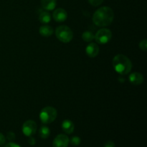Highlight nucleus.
Here are the masks:
<instances>
[{
	"label": "nucleus",
	"instance_id": "obj_1",
	"mask_svg": "<svg viewBox=\"0 0 147 147\" xmlns=\"http://www.w3.org/2000/svg\"><path fill=\"white\" fill-rule=\"evenodd\" d=\"M114 13L109 7H102L96 10L93 15V22L96 26L104 27L109 26L113 21Z\"/></svg>",
	"mask_w": 147,
	"mask_h": 147
},
{
	"label": "nucleus",
	"instance_id": "obj_2",
	"mask_svg": "<svg viewBox=\"0 0 147 147\" xmlns=\"http://www.w3.org/2000/svg\"><path fill=\"white\" fill-rule=\"evenodd\" d=\"M113 67L115 71L121 76L129 74L132 69V63L130 59L122 54L116 55L113 59Z\"/></svg>",
	"mask_w": 147,
	"mask_h": 147
},
{
	"label": "nucleus",
	"instance_id": "obj_3",
	"mask_svg": "<svg viewBox=\"0 0 147 147\" xmlns=\"http://www.w3.org/2000/svg\"><path fill=\"white\" fill-rule=\"evenodd\" d=\"M57 110L52 106L43 108L40 113V119L43 124H49L54 121L57 118Z\"/></svg>",
	"mask_w": 147,
	"mask_h": 147
},
{
	"label": "nucleus",
	"instance_id": "obj_4",
	"mask_svg": "<svg viewBox=\"0 0 147 147\" xmlns=\"http://www.w3.org/2000/svg\"><path fill=\"white\" fill-rule=\"evenodd\" d=\"M55 36L59 41L63 43H68L73 40V33L68 26L61 25L55 30Z\"/></svg>",
	"mask_w": 147,
	"mask_h": 147
},
{
	"label": "nucleus",
	"instance_id": "obj_5",
	"mask_svg": "<svg viewBox=\"0 0 147 147\" xmlns=\"http://www.w3.org/2000/svg\"><path fill=\"white\" fill-rule=\"evenodd\" d=\"M112 38V32L109 29L101 28L96 33L94 40L98 44L105 45L110 42Z\"/></svg>",
	"mask_w": 147,
	"mask_h": 147
},
{
	"label": "nucleus",
	"instance_id": "obj_6",
	"mask_svg": "<svg viewBox=\"0 0 147 147\" xmlns=\"http://www.w3.org/2000/svg\"><path fill=\"white\" fill-rule=\"evenodd\" d=\"M37 129V126L35 121L32 120H27L23 123L22 130V133L24 134V136L30 137V136L35 134Z\"/></svg>",
	"mask_w": 147,
	"mask_h": 147
},
{
	"label": "nucleus",
	"instance_id": "obj_7",
	"mask_svg": "<svg viewBox=\"0 0 147 147\" xmlns=\"http://www.w3.org/2000/svg\"><path fill=\"white\" fill-rule=\"evenodd\" d=\"M70 139L65 134H59L54 139L53 142V147H67Z\"/></svg>",
	"mask_w": 147,
	"mask_h": 147
},
{
	"label": "nucleus",
	"instance_id": "obj_8",
	"mask_svg": "<svg viewBox=\"0 0 147 147\" xmlns=\"http://www.w3.org/2000/svg\"><path fill=\"white\" fill-rule=\"evenodd\" d=\"M53 17L57 22H65L67 18V13L64 9L58 8L56 9L53 14Z\"/></svg>",
	"mask_w": 147,
	"mask_h": 147
},
{
	"label": "nucleus",
	"instance_id": "obj_9",
	"mask_svg": "<svg viewBox=\"0 0 147 147\" xmlns=\"http://www.w3.org/2000/svg\"><path fill=\"white\" fill-rule=\"evenodd\" d=\"M129 79L130 83L134 86H139L142 84L144 80L143 75L138 72L131 73L130 76H129Z\"/></svg>",
	"mask_w": 147,
	"mask_h": 147
},
{
	"label": "nucleus",
	"instance_id": "obj_10",
	"mask_svg": "<svg viewBox=\"0 0 147 147\" xmlns=\"http://www.w3.org/2000/svg\"><path fill=\"white\" fill-rule=\"evenodd\" d=\"M86 52L89 57H96L99 53V47L96 43L91 42L86 47Z\"/></svg>",
	"mask_w": 147,
	"mask_h": 147
},
{
	"label": "nucleus",
	"instance_id": "obj_11",
	"mask_svg": "<svg viewBox=\"0 0 147 147\" xmlns=\"http://www.w3.org/2000/svg\"><path fill=\"white\" fill-rule=\"evenodd\" d=\"M62 129L63 131L67 134H71L74 131L75 126L74 123L69 119H65L62 123Z\"/></svg>",
	"mask_w": 147,
	"mask_h": 147
},
{
	"label": "nucleus",
	"instance_id": "obj_12",
	"mask_svg": "<svg viewBox=\"0 0 147 147\" xmlns=\"http://www.w3.org/2000/svg\"><path fill=\"white\" fill-rule=\"evenodd\" d=\"M42 7L47 11L53 10L57 4V0H41Z\"/></svg>",
	"mask_w": 147,
	"mask_h": 147
},
{
	"label": "nucleus",
	"instance_id": "obj_13",
	"mask_svg": "<svg viewBox=\"0 0 147 147\" xmlns=\"http://www.w3.org/2000/svg\"><path fill=\"white\" fill-rule=\"evenodd\" d=\"M39 32L41 34L42 37H47L51 36L52 34L54 32V30L52 27L49 25H43L41 26L40 27V30H39Z\"/></svg>",
	"mask_w": 147,
	"mask_h": 147
},
{
	"label": "nucleus",
	"instance_id": "obj_14",
	"mask_svg": "<svg viewBox=\"0 0 147 147\" xmlns=\"http://www.w3.org/2000/svg\"><path fill=\"white\" fill-rule=\"evenodd\" d=\"M39 20L41 23L47 24L51 21V15L48 11H42L40 12V15H39Z\"/></svg>",
	"mask_w": 147,
	"mask_h": 147
},
{
	"label": "nucleus",
	"instance_id": "obj_15",
	"mask_svg": "<svg viewBox=\"0 0 147 147\" xmlns=\"http://www.w3.org/2000/svg\"><path fill=\"white\" fill-rule=\"evenodd\" d=\"M50 130L47 126H42L39 129V136L42 139H46L50 136Z\"/></svg>",
	"mask_w": 147,
	"mask_h": 147
},
{
	"label": "nucleus",
	"instance_id": "obj_16",
	"mask_svg": "<svg viewBox=\"0 0 147 147\" xmlns=\"http://www.w3.org/2000/svg\"><path fill=\"white\" fill-rule=\"evenodd\" d=\"M95 35L90 31H86L82 34V39L86 42H90L94 40Z\"/></svg>",
	"mask_w": 147,
	"mask_h": 147
},
{
	"label": "nucleus",
	"instance_id": "obj_17",
	"mask_svg": "<svg viewBox=\"0 0 147 147\" xmlns=\"http://www.w3.org/2000/svg\"><path fill=\"white\" fill-rule=\"evenodd\" d=\"M70 143L73 146H78L80 144V143H81V139H80V138L79 137V136H73V137L70 139Z\"/></svg>",
	"mask_w": 147,
	"mask_h": 147
},
{
	"label": "nucleus",
	"instance_id": "obj_18",
	"mask_svg": "<svg viewBox=\"0 0 147 147\" xmlns=\"http://www.w3.org/2000/svg\"><path fill=\"white\" fill-rule=\"evenodd\" d=\"M139 48L143 51H146L147 50V40L146 39L142 40L139 43Z\"/></svg>",
	"mask_w": 147,
	"mask_h": 147
},
{
	"label": "nucleus",
	"instance_id": "obj_19",
	"mask_svg": "<svg viewBox=\"0 0 147 147\" xmlns=\"http://www.w3.org/2000/svg\"><path fill=\"white\" fill-rule=\"evenodd\" d=\"M103 0H88V2L93 7H98L103 3Z\"/></svg>",
	"mask_w": 147,
	"mask_h": 147
},
{
	"label": "nucleus",
	"instance_id": "obj_20",
	"mask_svg": "<svg viewBox=\"0 0 147 147\" xmlns=\"http://www.w3.org/2000/svg\"><path fill=\"white\" fill-rule=\"evenodd\" d=\"M15 138H16V136H15V134H14V132L9 131L7 133V139H8L9 141H10V142H12V141H14V139H15Z\"/></svg>",
	"mask_w": 147,
	"mask_h": 147
},
{
	"label": "nucleus",
	"instance_id": "obj_21",
	"mask_svg": "<svg viewBox=\"0 0 147 147\" xmlns=\"http://www.w3.org/2000/svg\"><path fill=\"white\" fill-rule=\"evenodd\" d=\"M28 143L29 144L31 145V146H34L36 144L35 139H34V137H32V136H30V138H29L28 139Z\"/></svg>",
	"mask_w": 147,
	"mask_h": 147
},
{
	"label": "nucleus",
	"instance_id": "obj_22",
	"mask_svg": "<svg viewBox=\"0 0 147 147\" xmlns=\"http://www.w3.org/2000/svg\"><path fill=\"white\" fill-rule=\"evenodd\" d=\"M6 142V138L1 133H0V146L4 144Z\"/></svg>",
	"mask_w": 147,
	"mask_h": 147
},
{
	"label": "nucleus",
	"instance_id": "obj_23",
	"mask_svg": "<svg viewBox=\"0 0 147 147\" xmlns=\"http://www.w3.org/2000/svg\"><path fill=\"white\" fill-rule=\"evenodd\" d=\"M104 147H115L114 142H112V141H108V142H106V144H105Z\"/></svg>",
	"mask_w": 147,
	"mask_h": 147
},
{
	"label": "nucleus",
	"instance_id": "obj_24",
	"mask_svg": "<svg viewBox=\"0 0 147 147\" xmlns=\"http://www.w3.org/2000/svg\"><path fill=\"white\" fill-rule=\"evenodd\" d=\"M4 147H21L17 144L14 143V142H9V143L7 144Z\"/></svg>",
	"mask_w": 147,
	"mask_h": 147
},
{
	"label": "nucleus",
	"instance_id": "obj_25",
	"mask_svg": "<svg viewBox=\"0 0 147 147\" xmlns=\"http://www.w3.org/2000/svg\"><path fill=\"white\" fill-rule=\"evenodd\" d=\"M119 81L121 82V83H123V82H125V79H123V78L121 77H121L119 78Z\"/></svg>",
	"mask_w": 147,
	"mask_h": 147
}]
</instances>
